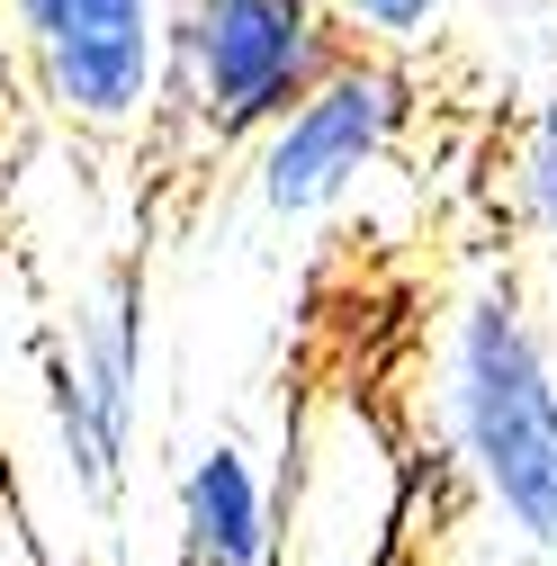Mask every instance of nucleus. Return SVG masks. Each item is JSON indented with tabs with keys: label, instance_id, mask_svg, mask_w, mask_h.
<instances>
[{
	"label": "nucleus",
	"instance_id": "2",
	"mask_svg": "<svg viewBox=\"0 0 557 566\" xmlns=\"http://www.w3.org/2000/svg\"><path fill=\"white\" fill-rule=\"evenodd\" d=\"M360 36L324 0H189L171 19L180 99L207 145H252L288 117Z\"/></svg>",
	"mask_w": 557,
	"mask_h": 566
},
{
	"label": "nucleus",
	"instance_id": "1",
	"mask_svg": "<svg viewBox=\"0 0 557 566\" xmlns=\"http://www.w3.org/2000/svg\"><path fill=\"white\" fill-rule=\"evenodd\" d=\"M450 422L476 485L530 548H557V369L513 297H467L450 333Z\"/></svg>",
	"mask_w": 557,
	"mask_h": 566
},
{
	"label": "nucleus",
	"instance_id": "3",
	"mask_svg": "<svg viewBox=\"0 0 557 566\" xmlns=\"http://www.w3.org/2000/svg\"><path fill=\"white\" fill-rule=\"evenodd\" d=\"M10 28L54 117L91 135H126L154 117L171 54L162 0H10Z\"/></svg>",
	"mask_w": 557,
	"mask_h": 566
},
{
	"label": "nucleus",
	"instance_id": "6",
	"mask_svg": "<svg viewBox=\"0 0 557 566\" xmlns=\"http://www.w3.org/2000/svg\"><path fill=\"white\" fill-rule=\"evenodd\" d=\"M54 350H63V369L82 378L99 432L117 450H135V378H145V289H135V270H117L73 315V342H54Z\"/></svg>",
	"mask_w": 557,
	"mask_h": 566
},
{
	"label": "nucleus",
	"instance_id": "8",
	"mask_svg": "<svg viewBox=\"0 0 557 566\" xmlns=\"http://www.w3.org/2000/svg\"><path fill=\"white\" fill-rule=\"evenodd\" d=\"M530 226H539V243L557 252V108L539 117V135H530Z\"/></svg>",
	"mask_w": 557,
	"mask_h": 566
},
{
	"label": "nucleus",
	"instance_id": "4",
	"mask_svg": "<svg viewBox=\"0 0 557 566\" xmlns=\"http://www.w3.org/2000/svg\"><path fill=\"white\" fill-rule=\"evenodd\" d=\"M396 117H404V73H396L387 54H360L351 45L288 117L261 135V163H252L261 207H270V217H315V207H333L341 189L387 154Z\"/></svg>",
	"mask_w": 557,
	"mask_h": 566
},
{
	"label": "nucleus",
	"instance_id": "7",
	"mask_svg": "<svg viewBox=\"0 0 557 566\" xmlns=\"http://www.w3.org/2000/svg\"><path fill=\"white\" fill-rule=\"evenodd\" d=\"M324 10L351 28V36H378V45H413L432 19H441V0H324Z\"/></svg>",
	"mask_w": 557,
	"mask_h": 566
},
{
	"label": "nucleus",
	"instance_id": "5",
	"mask_svg": "<svg viewBox=\"0 0 557 566\" xmlns=\"http://www.w3.org/2000/svg\"><path fill=\"white\" fill-rule=\"evenodd\" d=\"M180 557L189 566H270L278 522H270V485L243 441H207L180 476Z\"/></svg>",
	"mask_w": 557,
	"mask_h": 566
}]
</instances>
